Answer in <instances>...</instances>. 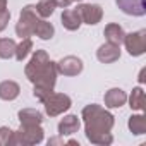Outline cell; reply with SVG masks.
Here are the masks:
<instances>
[{
	"instance_id": "cell-1",
	"label": "cell",
	"mask_w": 146,
	"mask_h": 146,
	"mask_svg": "<svg viewBox=\"0 0 146 146\" xmlns=\"http://www.w3.org/2000/svg\"><path fill=\"white\" fill-rule=\"evenodd\" d=\"M81 117L84 120V134L90 143L100 146H107L113 143L110 131L115 124V117L108 110H105L96 103H91L83 108Z\"/></svg>"
},
{
	"instance_id": "cell-2",
	"label": "cell",
	"mask_w": 146,
	"mask_h": 146,
	"mask_svg": "<svg viewBox=\"0 0 146 146\" xmlns=\"http://www.w3.org/2000/svg\"><path fill=\"white\" fill-rule=\"evenodd\" d=\"M26 78L35 84V86H43L48 90L55 88L57 83V62H52L48 53L45 50H36L29 60V64L24 69Z\"/></svg>"
},
{
	"instance_id": "cell-3",
	"label": "cell",
	"mask_w": 146,
	"mask_h": 146,
	"mask_svg": "<svg viewBox=\"0 0 146 146\" xmlns=\"http://www.w3.org/2000/svg\"><path fill=\"white\" fill-rule=\"evenodd\" d=\"M43 19H40L35 5H26L23 11H21V16H19V21L16 24V33L17 36L21 38H29L33 35H36L40 24H41Z\"/></svg>"
},
{
	"instance_id": "cell-4",
	"label": "cell",
	"mask_w": 146,
	"mask_h": 146,
	"mask_svg": "<svg viewBox=\"0 0 146 146\" xmlns=\"http://www.w3.org/2000/svg\"><path fill=\"white\" fill-rule=\"evenodd\" d=\"M43 141V129L41 125H21L19 131L12 134L11 144L14 146H31L40 144Z\"/></svg>"
},
{
	"instance_id": "cell-5",
	"label": "cell",
	"mask_w": 146,
	"mask_h": 146,
	"mask_svg": "<svg viewBox=\"0 0 146 146\" xmlns=\"http://www.w3.org/2000/svg\"><path fill=\"white\" fill-rule=\"evenodd\" d=\"M43 105H45V112L48 117H57V115H60L70 108L72 100L64 93H53L52 91L46 96V100L43 102Z\"/></svg>"
},
{
	"instance_id": "cell-6",
	"label": "cell",
	"mask_w": 146,
	"mask_h": 146,
	"mask_svg": "<svg viewBox=\"0 0 146 146\" xmlns=\"http://www.w3.org/2000/svg\"><path fill=\"white\" fill-rule=\"evenodd\" d=\"M122 43L125 45V50L129 52V55L132 57L143 55L146 52V29H139V31L125 35Z\"/></svg>"
},
{
	"instance_id": "cell-7",
	"label": "cell",
	"mask_w": 146,
	"mask_h": 146,
	"mask_svg": "<svg viewBox=\"0 0 146 146\" xmlns=\"http://www.w3.org/2000/svg\"><path fill=\"white\" fill-rule=\"evenodd\" d=\"M83 60L79 57H74V55H67L64 58H60L57 62V70L64 76H78L83 72Z\"/></svg>"
},
{
	"instance_id": "cell-8",
	"label": "cell",
	"mask_w": 146,
	"mask_h": 146,
	"mask_svg": "<svg viewBox=\"0 0 146 146\" xmlns=\"http://www.w3.org/2000/svg\"><path fill=\"white\" fill-rule=\"evenodd\" d=\"M78 11H79L81 21L86 23V24H90V26L98 24V23L102 21V17H103V11H102V7L96 5V4H81V5L78 7Z\"/></svg>"
},
{
	"instance_id": "cell-9",
	"label": "cell",
	"mask_w": 146,
	"mask_h": 146,
	"mask_svg": "<svg viewBox=\"0 0 146 146\" xmlns=\"http://www.w3.org/2000/svg\"><path fill=\"white\" fill-rule=\"evenodd\" d=\"M115 2L119 9L127 16L141 17L146 14V0H115Z\"/></svg>"
},
{
	"instance_id": "cell-10",
	"label": "cell",
	"mask_w": 146,
	"mask_h": 146,
	"mask_svg": "<svg viewBox=\"0 0 146 146\" xmlns=\"http://www.w3.org/2000/svg\"><path fill=\"white\" fill-rule=\"evenodd\" d=\"M96 58L102 64H113L115 60L120 58V45H115L110 41L103 43L96 52Z\"/></svg>"
},
{
	"instance_id": "cell-11",
	"label": "cell",
	"mask_w": 146,
	"mask_h": 146,
	"mask_svg": "<svg viewBox=\"0 0 146 146\" xmlns=\"http://www.w3.org/2000/svg\"><path fill=\"white\" fill-rule=\"evenodd\" d=\"M125 102H127V95L120 88H112L105 93V107L107 108H120L122 105H125Z\"/></svg>"
},
{
	"instance_id": "cell-12",
	"label": "cell",
	"mask_w": 146,
	"mask_h": 146,
	"mask_svg": "<svg viewBox=\"0 0 146 146\" xmlns=\"http://www.w3.org/2000/svg\"><path fill=\"white\" fill-rule=\"evenodd\" d=\"M60 19H62L64 28L69 29V31H76V29H79V26L83 24L78 9H65V11L62 12V17H60Z\"/></svg>"
},
{
	"instance_id": "cell-13",
	"label": "cell",
	"mask_w": 146,
	"mask_h": 146,
	"mask_svg": "<svg viewBox=\"0 0 146 146\" xmlns=\"http://www.w3.org/2000/svg\"><path fill=\"white\" fill-rule=\"evenodd\" d=\"M79 127H81V122H79L78 115H67L58 122V134L60 136H70V134L78 132Z\"/></svg>"
},
{
	"instance_id": "cell-14",
	"label": "cell",
	"mask_w": 146,
	"mask_h": 146,
	"mask_svg": "<svg viewBox=\"0 0 146 146\" xmlns=\"http://www.w3.org/2000/svg\"><path fill=\"white\" fill-rule=\"evenodd\" d=\"M17 117L21 125H41L43 122V115L36 108H23L17 113Z\"/></svg>"
},
{
	"instance_id": "cell-15",
	"label": "cell",
	"mask_w": 146,
	"mask_h": 146,
	"mask_svg": "<svg viewBox=\"0 0 146 146\" xmlns=\"http://www.w3.org/2000/svg\"><path fill=\"white\" fill-rule=\"evenodd\" d=\"M19 93H21V88H19V84L16 81L7 79V81L0 83V98H2V100L12 102V100H16L19 96Z\"/></svg>"
},
{
	"instance_id": "cell-16",
	"label": "cell",
	"mask_w": 146,
	"mask_h": 146,
	"mask_svg": "<svg viewBox=\"0 0 146 146\" xmlns=\"http://www.w3.org/2000/svg\"><path fill=\"white\" fill-rule=\"evenodd\" d=\"M103 35H105L107 41H110V43H115V45H120V43L124 41V36H125V33H124L122 26H119V24H115V23L108 24V26L105 28Z\"/></svg>"
},
{
	"instance_id": "cell-17",
	"label": "cell",
	"mask_w": 146,
	"mask_h": 146,
	"mask_svg": "<svg viewBox=\"0 0 146 146\" xmlns=\"http://www.w3.org/2000/svg\"><path fill=\"white\" fill-rule=\"evenodd\" d=\"M127 125H129V129H131L132 134L141 136V134L146 132V117L144 115H131Z\"/></svg>"
},
{
	"instance_id": "cell-18",
	"label": "cell",
	"mask_w": 146,
	"mask_h": 146,
	"mask_svg": "<svg viewBox=\"0 0 146 146\" xmlns=\"http://www.w3.org/2000/svg\"><path fill=\"white\" fill-rule=\"evenodd\" d=\"M55 7H57V4H55V0H40V2L35 5V9H36V12H38V16L40 17H50L52 14H53V11H55Z\"/></svg>"
},
{
	"instance_id": "cell-19",
	"label": "cell",
	"mask_w": 146,
	"mask_h": 146,
	"mask_svg": "<svg viewBox=\"0 0 146 146\" xmlns=\"http://www.w3.org/2000/svg\"><path fill=\"white\" fill-rule=\"evenodd\" d=\"M129 107L132 108V110H143L144 108V91H143V88H134L132 90V93H131V96H129Z\"/></svg>"
},
{
	"instance_id": "cell-20",
	"label": "cell",
	"mask_w": 146,
	"mask_h": 146,
	"mask_svg": "<svg viewBox=\"0 0 146 146\" xmlns=\"http://www.w3.org/2000/svg\"><path fill=\"white\" fill-rule=\"evenodd\" d=\"M31 50H33V41H31L29 38H23V41H21L19 45H16V53H14V57H16L19 62H23V60L31 53Z\"/></svg>"
},
{
	"instance_id": "cell-21",
	"label": "cell",
	"mask_w": 146,
	"mask_h": 146,
	"mask_svg": "<svg viewBox=\"0 0 146 146\" xmlns=\"http://www.w3.org/2000/svg\"><path fill=\"white\" fill-rule=\"evenodd\" d=\"M16 53V43L11 38H0V58H11Z\"/></svg>"
},
{
	"instance_id": "cell-22",
	"label": "cell",
	"mask_w": 146,
	"mask_h": 146,
	"mask_svg": "<svg viewBox=\"0 0 146 146\" xmlns=\"http://www.w3.org/2000/svg\"><path fill=\"white\" fill-rule=\"evenodd\" d=\"M53 35H55V28L52 26V23L41 21V24H40V28L36 31V36H40L41 40H50Z\"/></svg>"
},
{
	"instance_id": "cell-23",
	"label": "cell",
	"mask_w": 146,
	"mask_h": 146,
	"mask_svg": "<svg viewBox=\"0 0 146 146\" xmlns=\"http://www.w3.org/2000/svg\"><path fill=\"white\" fill-rule=\"evenodd\" d=\"M12 134L14 131H11L9 127H0V146H9L12 141Z\"/></svg>"
},
{
	"instance_id": "cell-24",
	"label": "cell",
	"mask_w": 146,
	"mask_h": 146,
	"mask_svg": "<svg viewBox=\"0 0 146 146\" xmlns=\"http://www.w3.org/2000/svg\"><path fill=\"white\" fill-rule=\"evenodd\" d=\"M53 90H48V88H43V86H35V90H33V95H35V98L36 100H40L41 103L46 100V96L52 93Z\"/></svg>"
},
{
	"instance_id": "cell-25",
	"label": "cell",
	"mask_w": 146,
	"mask_h": 146,
	"mask_svg": "<svg viewBox=\"0 0 146 146\" xmlns=\"http://www.w3.org/2000/svg\"><path fill=\"white\" fill-rule=\"evenodd\" d=\"M9 19H11V12L9 9H0V31H4L9 24Z\"/></svg>"
},
{
	"instance_id": "cell-26",
	"label": "cell",
	"mask_w": 146,
	"mask_h": 146,
	"mask_svg": "<svg viewBox=\"0 0 146 146\" xmlns=\"http://www.w3.org/2000/svg\"><path fill=\"white\" fill-rule=\"evenodd\" d=\"M55 4H57V7H64V9H67V7L72 4V0H55Z\"/></svg>"
},
{
	"instance_id": "cell-27",
	"label": "cell",
	"mask_w": 146,
	"mask_h": 146,
	"mask_svg": "<svg viewBox=\"0 0 146 146\" xmlns=\"http://www.w3.org/2000/svg\"><path fill=\"white\" fill-rule=\"evenodd\" d=\"M144 74H146V69H141V72H139V83L141 84L144 83Z\"/></svg>"
},
{
	"instance_id": "cell-28",
	"label": "cell",
	"mask_w": 146,
	"mask_h": 146,
	"mask_svg": "<svg viewBox=\"0 0 146 146\" xmlns=\"http://www.w3.org/2000/svg\"><path fill=\"white\" fill-rule=\"evenodd\" d=\"M48 144H64V143H62L58 137H53V139H50V141H48Z\"/></svg>"
},
{
	"instance_id": "cell-29",
	"label": "cell",
	"mask_w": 146,
	"mask_h": 146,
	"mask_svg": "<svg viewBox=\"0 0 146 146\" xmlns=\"http://www.w3.org/2000/svg\"><path fill=\"white\" fill-rule=\"evenodd\" d=\"M0 9H7V0H0Z\"/></svg>"
},
{
	"instance_id": "cell-30",
	"label": "cell",
	"mask_w": 146,
	"mask_h": 146,
	"mask_svg": "<svg viewBox=\"0 0 146 146\" xmlns=\"http://www.w3.org/2000/svg\"><path fill=\"white\" fill-rule=\"evenodd\" d=\"M72 2H81V0H72Z\"/></svg>"
}]
</instances>
